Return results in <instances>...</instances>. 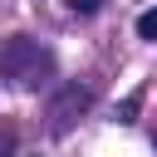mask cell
I'll return each instance as SVG.
<instances>
[{"label": "cell", "mask_w": 157, "mask_h": 157, "mask_svg": "<svg viewBox=\"0 0 157 157\" xmlns=\"http://www.w3.org/2000/svg\"><path fill=\"white\" fill-rule=\"evenodd\" d=\"M98 5H103V0H69V10H74V15H93Z\"/></svg>", "instance_id": "cell-2"}, {"label": "cell", "mask_w": 157, "mask_h": 157, "mask_svg": "<svg viewBox=\"0 0 157 157\" xmlns=\"http://www.w3.org/2000/svg\"><path fill=\"white\" fill-rule=\"evenodd\" d=\"M137 34H142V39H157V10H147V15L137 20Z\"/></svg>", "instance_id": "cell-1"}]
</instances>
